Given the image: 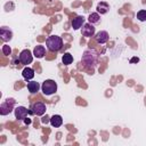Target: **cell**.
<instances>
[{
  "mask_svg": "<svg viewBox=\"0 0 146 146\" xmlns=\"http://www.w3.org/2000/svg\"><path fill=\"white\" fill-rule=\"evenodd\" d=\"M50 124H51L52 127H55V128H59V127L63 124V119H62V116L58 115V114L52 115V116L50 117Z\"/></svg>",
  "mask_w": 146,
  "mask_h": 146,
  "instance_id": "obj_16",
  "label": "cell"
},
{
  "mask_svg": "<svg viewBox=\"0 0 146 146\" xmlns=\"http://www.w3.org/2000/svg\"><path fill=\"white\" fill-rule=\"evenodd\" d=\"M15 104H16V100L14 98H7L6 100H3L0 105V114L3 116L8 115L10 112H13V110H15L14 108Z\"/></svg>",
  "mask_w": 146,
  "mask_h": 146,
  "instance_id": "obj_4",
  "label": "cell"
},
{
  "mask_svg": "<svg viewBox=\"0 0 146 146\" xmlns=\"http://www.w3.org/2000/svg\"><path fill=\"white\" fill-rule=\"evenodd\" d=\"M138 60H139V59H138V58H132V59H131V60H130V62H131V63H132V62H138Z\"/></svg>",
  "mask_w": 146,
  "mask_h": 146,
  "instance_id": "obj_22",
  "label": "cell"
},
{
  "mask_svg": "<svg viewBox=\"0 0 146 146\" xmlns=\"http://www.w3.org/2000/svg\"><path fill=\"white\" fill-rule=\"evenodd\" d=\"M22 75H23V78H24L26 81H30V80H32V79L34 78V70H33L32 67L26 66V67L22 71Z\"/></svg>",
  "mask_w": 146,
  "mask_h": 146,
  "instance_id": "obj_13",
  "label": "cell"
},
{
  "mask_svg": "<svg viewBox=\"0 0 146 146\" xmlns=\"http://www.w3.org/2000/svg\"><path fill=\"white\" fill-rule=\"evenodd\" d=\"M46 46L49 51H59L63 47V40L58 35H50L46 40Z\"/></svg>",
  "mask_w": 146,
  "mask_h": 146,
  "instance_id": "obj_2",
  "label": "cell"
},
{
  "mask_svg": "<svg viewBox=\"0 0 146 146\" xmlns=\"http://www.w3.org/2000/svg\"><path fill=\"white\" fill-rule=\"evenodd\" d=\"M137 19L140 22H146V10L141 9L137 13Z\"/></svg>",
  "mask_w": 146,
  "mask_h": 146,
  "instance_id": "obj_19",
  "label": "cell"
},
{
  "mask_svg": "<svg viewBox=\"0 0 146 146\" xmlns=\"http://www.w3.org/2000/svg\"><path fill=\"white\" fill-rule=\"evenodd\" d=\"M97 13L98 14H100V15H105V14H107L108 13V10H110V5L107 3V2H105V1H100L98 5H97Z\"/></svg>",
  "mask_w": 146,
  "mask_h": 146,
  "instance_id": "obj_12",
  "label": "cell"
},
{
  "mask_svg": "<svg viewBox=\"0 0 146 146\" xmlns=\"http://www.w3.org/2000/svg\"><path fill=\"white\" fill-rule=\"evenodd\" d=\"M33 54L31 52V50L29 49H24L19 52V56H18V60L23 64V65H27V64H31L32 60H33Z\"/></svg>",
  "mask_w": 146,
  "mask_h": 146,
  "instance_id": "obj_5",
  "label": "cell"
},
{
  "mask_svg": "<svg viewBox=\"0 0 146 146\" xmlns=\"http://www.w3.org/2000/svg\"><path fill=\"white\" fill-rule=\"evenodd\" d=\"M24 122H25V124H30L31 123V119L30 117H25L24 119Z\"/></svg>",
  "mask_w": 146,
  "mask_h": 146,
  "instance_id": "obj_21",
  "label": "cell"
},
{
  "mask_svg": "<svg viewBox=\"0 0 146 146\" xmlns=\"http://www.w3.org/2000/svg\"><path fill=\"white\" fill-rule=\"evenodd\" d=\"M1 50H2L3 55H6V56H9V55L11 54V48H10V46H8V44H3Z\"/></svg>",
  "mask_w": 146,
  "mask_h": 146,
  "instance_id": "obj_20",
  "label": "cell"
},
{
  "mask_svg": "<svg viewBox=\"0 0 146 146\" xmlns=\"http://www.w3.org/2000/svg\"><path fill=\"white\" fill-rule=\"evenodd\" d=\"M0 36H1L2 41L8 42L13 39V31L7 26H1L0 27Z\"/></svg>",
  "mask_w": 146,
  "mask_h": 146,
  "instance_id": "obj_9",
  "label": "cell"
},
{
  "mask_svg": "<svg viewBox=\"0 0 146 146\" xmlns=\"http://www.w3.org/2000/svg\"><path fill=\"white\" fill-rule=\"evenodd\" d=\"M46 110H47L46 104H44V103H42V102H35V103H33V104H32V106H31L32 114L38 115V116L43 115V114L46 113Z\"/></svg>",
  "mask_w": 146,
  "mask_h": 146,
  "instance_id": "obj_6",
  "label": "cell"
},
{
  "mask_svg": "<svg viewBox=\"0 0 146 146\" xmlns=\"http://www.w3.org/2000/svg\"><path fill=\"white\" fill-rule=\"evenodd\" d=\"M88 21L89 23L91 24H98L100 22V16L98 13H91L89 16H88Z\"/></svg>",
  "mask_w": 146,
  "mask_h": 146,
  "instance_id": "obj_17",
  "label": "cell"
},
{
  "mask_svg": "<svg viewBox=\"0 0 146 146\" xmlns=\"http://www.w3.org/2000/svg\"><path fill=\"white\" fill-rule=\"evenodd\" d=\"M40 88H41V86L36 81H30V82H27V90L31 94H36Z\"/></svg>",
  "mask_w": 146,
  "mask_h": 146,
  "instance_id": "obj_15",
  "label": "cell"
},
{
  "mask_svg": "<svg viewBox=\"0 0 146 146\" xmlns=\"http://www.w3.org/2000/svg\"><path fill=\"white\" fill-rule=\"evenodd\" d=\"M98 52L94 49H87L83 51V55L81 57V62L86 67L89 68H95L98 65Z\"/></svg>",
  "mask_w": 146,
  "mask_h": 146,
  "instance_id": "obj_1",
  "label": "cell"
},
{
  "mask_svg": "<svg viewBox=\"0 0 146 146\" xmlns=\"http://www.w3.org/2000/svg\"><path fill=\"white\" fill-rule=\"evenodd\" d=\"M41 90H42L43 95L51 96V95H54L57 91V83L54 80H51V79L44 80L42 82V84H41Z\"/></svg>",
  "mask_w": 146,
  "mask_h": 146,
  "instance_id": "obj_3",
  "label": "cell"
},
{
  "mask_svg": "<svg viewBox=\"0 0 146 146\" xmlns=\"http://www.w3.org/2000/svg\"><path fill=\"white\" fill-rule=\"evenodd\" d=\"M44 54H46V48H44V46H35L34 47V49H33V55H34V57H36V58H42L43 56H44Z\"/></svg>",
  "mask_w": 146,
  "mask_h": 146,
  "instance_id": "obj_14",
  "label": "cell"
},
{
  "mask_svg": "<svg viewBox=\"0 0 146 146\" xmlns=\"http://www.w3.org/2000/svg\"><path fill=\"white\" fill-rule=\"evenodd\" d=\"M14 112H15V117H16L17 120H24L25 117H27V114H32L31 108L27 110V108L24 107V106H17V107L14 110Z\"/></svg>",
  "mask_w": 146,
  "mask_h": 146,
  "instance_id": "obj_7",
  "label": "cell"
},
{
  "mask_svg": "<svg viewBox=\"0 0 146 146\" xmlns=\"http://www.w3.org/2000/svg\"><path fill=\"white\" fill-rule=\"evenodd\" d=\"M62 62H63L64 65H70L73 62V56L70 52H65L63 55V57H62Z\"/></svg>",
  "mask_w": 146,
  "mask_h": 146,
  "instance_id": "obj_18",
  "label": "cell"
},
{
  "mask_svg": "<svg viewBox=\"0 0 146 146\" xmlns=\"http://www.w3.org/2000/svg\"><path fill=\"white\" fill-rule=\"evenodd\" d=\"M108 39H110V35H108V33H107L106 31H99V32H97V33L95 34V40H96V42L99 43V44L106 43V42L108 41Z\"/></svg>",
  "mask_w": 146,
  "mask_h": 146,
  "instance_id": "obj_10",
  "label": "cell"
},
{
  "mask_svg": "<svg viewBox=\"0 0 146 146\" xmlns=\"http://www.w3.org/2000/svg\"><path fill=\"white\" fill-rule=\"evenodd\" d=\"M71 24H72L73 30H79V29H80V27H82V26H83V24H84V17H83V16H81V15H79V16H76L75 18H73V19H72Z\"/></svg>",
  "mask_w": 146,
  "mask_h": 146,
  "instance_id": "obj_11",
  "label": "cell"
},
{
  "mask_svg": "<svg viewBox=\"0 0 146 146\" xmlns=\"http://www.w3.org/2000/svg\"><path fill=\"white\" fill-rule=\"evenodd\" d=\"M81 33L86 38L95 36V26H94V24H91L89 22L88 23H84L83 26L81 27Z\"/></svg>",
  "mask_w": 146,
  "mask_h": 146,
  "instance_id": "obj_8",
  "label": "cell"
}]
</instances>
